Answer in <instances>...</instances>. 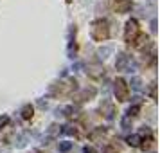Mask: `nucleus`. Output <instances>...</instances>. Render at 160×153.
Masks as SVG:
<instances>
[{"mask_svg":"<svg viewBox=\"0 0 160 153\" xmlns=\"http://www.w3.org/2000/svg\"><path fill=\"white\" fill-rule=\"evenodd\" d=\"M83 153H97V150L92 148V146H85V148H83Z\"/></svg>","mask_w":160,"mask_h":153,"instance_id":"nucleus-22","label":"nucleus"},{"mask_svg":"<svg viewBox=\"0 0 160 153\" xmlns=\"http://www.w3.org/2000/svg\"><path fill=\"white\" fill-rule=\"evenodd\" d=\"M90 36L94 42H106L110 38V23L108 20L104 18H99V20H94L92 25H90Z\"/></svg>","mask_w":160,"mask_h":153,"instance_id":"nucleus-2","label":"nucleus"},{"mask_svg":"<svg viewBox=\"0 0 160 153\" xmlns=\"http://www.w3.org/2000/svg\"><path fill=\"white\" fill-rule=\"evenodd\" d=\"M148 45H149V36H148V34H138V36L135 38V42L131 43V47H135V49H144Z\"/></svg>","mask_w":160,"mask_h":153,"instance_id":"nucleus-11","label":"nucleus"},{"mask_svg":"<svg viewBox=\"0 0 160 153\" xmlns=\"http://www.w3.org/2000/svg\"><path fill=\"white\" fill-rule=\"evenodd\" d=\"M102 153H121V148L117 146V142H110L102 148Z\"/></svg>","mask_w":160,"mask_h":153,"instance_id":"nucleus-15","label":"nucleus"},{"mask_svg":"<svg viewBox=\"0 0 160 153\" xmlns=\"http://www.w3.org/2000/svg\"><path fill=\"white\" fill-rule=\"evenodd\" d=\"M87 74L90 78H94V79H101L104 76V67L99 65V63H92V65L87 67Z\"/></svg>","mask_w":160,"mask_h":153,"instance_id":"nucleus-7","label":"nucleus"},{"mask_svg":"<svg viewBox=\"0 0 160 153\" xmlns=\"http://www.w3.org/2000/svg\"><path fill=\"white\" fill-rule=\"evenodd\" d=\"M131 8H133V0H115V4H113L115 13H121V15L131 11Z\"/></svg>","mask_w":160,"mask_h":153,"instance_id":"nucleus-9","label":"nucleus"},{"mask_svg":"<svg viewBox=\"0 0 160 153\" xmlns=\"http://www.w3.org/2000/svg\"><path fill=\"white\" fill-rule=\"evenodd\" d=\"M20 114H22V119L31 121L32 115H34V106H32V105H23L22 110H20Z\"/></svg>","mask_w":160,"mask_h":153,"instance_id":"nucleus-12","label":"nucleus"},{"mask_svg":"<svg viewBox=\"0 0 160 153\" xmlns=\"http://www.w3.org/2000/svg\"><path fill=\"white\" fill-rule=\"evenodd\" d=\"M138 114H140V105H133V106H130L128 108V117H137Z\"/></svg>","mask_w":160,"mask_h":153,"instance_id":"nucleus-16","label":"nucleus"},{"mask_svg":"<svg viewBox=\"0 0 160 153\" xmlns=\"http://www.w3.org/2000/svg\"><path fill=\"white\" fill-rule=\"evenodd\" d=\"M149 95H151V99H157V85L155 83L149 87Z\"/></svg>","mask_w":160,"mask_h":153,"instance_id":"nucleus-21","label":"nucleus"},{"mask_svg":"<svg viewBox=\"0 0 160 153\" xmlns=\"http://www.w3.org/2000/svg\"><path fill=\"white\" fill-rule=\"evenodd\" d=\"M31 153H42V151H38V150H34V151H31Z\"/></svg>","mask_w":160,"mask_h":153,"instance_id":"nucleus-25","label":"nucleus"},{"mask_svg":"<svg viewBox=\"0 0 160 153\" xmlns=\"http://www.w3.org/2000/svg\"><path fill=\"white\" fill-rule=\"evenodd\" d=\"M138 34H140V25H138V22L135 18L128 20V22H126V27H124V42L128 45H131Z\"/></svg>","mask_w":160,"mask_h":153,"instance_id":"nucleus-4","label":"nucleus"},{"mask_svg":"<svg viewBox=\"0 0 160 153\" xmlns=\"http://www.w3.org/2000/svg\"><path fill=\"white\" fill-rule=\"evenodd\" d=\"M63 112H65V117L70 119V121H72V119H78V117L81 115V110L78 108V106H67Z\"/></svg>","mask_w":160,"mask_h":153,"instance_id":"nucleus-13","label":"nucleus"},{"mask_svg":"<svg viewBox=\"0 0 160 153\" xmlns=\"http://www.w3.org/2000/svg\"><path fill=\"white\" fill-rule=\"evenodd\" d=\"M106 135H108V128H102V126H99V128H95V130L90 131V140L92 142H102L104 139H106Z\"/></svg>","mask_w":160,"mask_h":153,"instance_id":"nucleus-8","label":"nucleus"},{"mask_svg":"<svg viewBox=\"0 0 160 153\" xmlns=\"http://www.w3.org/2000/svg\"><path fill=\"white\" fill-rule=\"evenodd\" d=\"M113 94H115V99L119 103H124L130 99V85L128 81L122 79V78H117L115 83H113Z\"/></svg>","mask_w":160,"mask_h":153,"instance_id":"nucleus-3","label":"nucleus"},{"mask_svg":"<svg viewBox=\"0 0 160 153\" xmlns=\"http://www.w3.org/2000/svg\"><path fill=\"white\" fill-rule=\"evenodd\" d=\"M95 95H97V90L94 87H87V88H83V90H79L78 94H74V103L76 105L88 103V101H92Z\"/></svg>","mask_w":160,"mask_h":153,"instance_id":"nucleus-5","label":"nucleus"},{"mask_svg":"<svg viewBox=\"0 0 160 153\" xmlns=\"http://www.w3.org/2000/svg\"><path fill=\"white\" fill-rule=\"evenodd\" d=\"M126 142L130 146H133V148H138V144H140V135H137V133L128 135V137H126Z\"/></svg>","mask_w":160,"mask_h":153,"instance_id":"nucleus-14","label":"nucleus"},{"mask_svg":"<svg viewBox=\"0 0 160 153\" xmlns=\"http://www.w3.org/2000/svg\"><path fill=\"white\" fill-rule=\"evenodd\" d=\"M72 148V142H61L59 144V151H68Z\"/></svg>","mask_w":160,"mask_h":153,"instance_id":"nucleus-19","label":"nucleus"},{"mask_svg":"<svg viewBox=\"0 0 160 153\" xmlns=\"http://www.w3.org/2000/svg\"><path fill=\"white\" fill-rule=\"evenodd\" d=\"M65 2H67V4H72L74 0H65Z\"/></svg>","mask_w":160,"mask_h":153,"instance_id":"nucleus-24","label":"nucleus"},{"mask_svg":"<svg viewBox=\"0 0 160 153\" xmlns=\"http://www.w3.org/2000/svg\"><path fill=\"white\" fill-rule=\"evenodd\" d=\"M99 112H101V115L104 117V119H108V121H112L113 117H115V105L112 101H102L101 108H99Z\"/></svg>","mask_w":160,"mask_h":153,"instance_id":"nucleus-6","label":"nucleus"},{"mask_svg":"<svg viewBox=\"0 0 160 153\" xmlns=\"http://www.w3.org/2000/svg\"><path fill=\"white\" fill-rule=\"evenodd\" d=\"M59 128H61V126H58V124H52V126H51V130H49V137H54V135H56L58 131H61Z\"/></svg>","mask_w":160,"mask_h":153,"instance_id":"nucleus-18","label":"nucleus"},{"mask_svg":"<svg viewBox=\"0 0 160 153\" xmlns=\"http://www.w3.org/2000/svg\"><path fill=\"white\" fill-rule=\"evenodd\" d=\"M128 63H130V56H128V54H124V52L117 54V61H115L117 70H126Z\"/></svg>","mask_w":160,"mask_h":153,"instance_id":"nucleus-10","label":"nucleus"},{"mask_svg":"<svg viewBox=\"0 0 160 153\" xmlns=\"http://www.w3.org/2000/svg\"><path fill=\"white\" fill-rule=\"evenodd\" d=\"M8 123H9V117L8 115H2V117H0V130H2V128H6V126H8Z\"/></svg>","mask_w":160,"mask_h":153,"instance_id":"nucleus-20","label":"nucleus"},{"mask_svg":"<svg viewBox=\"0 0 160 153\" xmlns=\"http://www.w3.org/2000/svg\"><path fill=\"white\" fill-rule=\"evenodd\" d=\"M78 88V81L76 79H59L52 83L49 88V94L52 97H65V95L74 94V90Z\"/></svg>","mask_w":160,"mask_h":153,"instance_id":"nucleus-1","label":"nucleus"},{"mask_svg":"<svg viewBox=\"0 0 160 153\" xmlns=\"http://www.w3.org/2000/svg\"><path fill=\"white\" fill-rule=\"evenodd\" d=\"M61 131H65V133H68V135H74V137H78V135H79V131H78L76 126H65Z\"/></svg>","mask_w":160,"mask_h":153,"instance_id":"nucleus-17","label":"nucleus"},{"mask_svg":"<svg viewBox=\"0 0 160 153\" xmlns=\"http://www.w3.org/2000/svg\"><path fill=\"white\" fill-rule=\"evenodd\" d=\"M133 87H135V88H140V79H138V78H135V79H133Z\"/></svg>","mask_w":160,"mask_h":153,"instance_id":"nucleus-23","label":"nucleus"}]
</instances>
